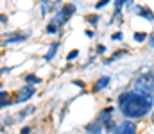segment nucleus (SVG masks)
<instances>
[{
    "label": "nucleus",
    "instance_id": "nucleus-25",
    "mask_svg": "<svg viewBox=\"0 0 154 134\" xmlns=\"http://www.w3.org/2000/svg\"><path fill=\"white\" fill-rule=\"evenodd\" d=\"M0 23H2V25H7V23H9V16H7L5 13H0Z\"/></svg>",
    "mask_w": 154,
    "mask_h": 134
},
{
    "label": "nucleus",
    "instance_id": "nucleus-12",
    "mask_svg": "<svg viewBox=\"0 0 154 134\" xmlns=\"http://www.w3.org/2000/svg\"><path fill=\"white\" fill-rule=\"evenodd\" d=\"M59 41H52V43L48 45V50H47V54L43 55V61L45 63H50V61H54L56 59V55H57V50H59Z\"/></svg>",
    "mask_w": 154,
    "mask_h": 134
},
{
    "label": "nucleus",
    "instance_id": "nucleus-26",
    "mask_svg": "<svg viewBox=\"0 0 154 134\" xmlns=\"http://www.w3.org/2000/svg\"><path fill=\"white\" fill-rule=\"evenodd\" d=\"M97 55H104L106 54V46L104 45H97V52H95Z\"/></svg>",
    "mask_w": 154,
    "mask_h": 134
},
{
    "label": "nucleus",
    "instance_id": "nucleus-15",
    "mask_svg": "<svg viewBox=\"0 0 154 134\" xmlns=\"http://www.w3.org/2000/svg\"><path fill=\"white\" fill-rule=\"evenodd\" d=\"M59 31H61V29H59V25H57V23H56L52 18H50V20H48V23H47V27H45V32L54 36V34H57Z\"/></svg>",
    "mask_w": 154,
    "mask_h": 134
},
{
    "label": "nucleus",
    "instance_id": "nucleus-16",
    "mask_svg": "<svg viewBox=\"0 0 154 134\" xmlns=\"http://www.w3.org/2000/svg\"><path fill=\"white\" fill-rule=\"evenodd\" d=\"M14 122H16V120H14V115H5V116L2 118L0 125H2V129L5 131L7 127H13V125H14Z\"/></svg>",
    "mask_w": 154,
    "mask_h": 134
},
{
    "label": "nucleus",
    "instance_id": "nucleus-20",
    "mask_svg": "<svg viewBox=\"0 0 154 134\" xmlns=\"http://www.w3.org/2000/svg\"><path fill=\"white\" fill-rule=\"evenodd\" d=\"M9 98H13V95H11L7 89H0V102H5V100H9Z\"/></svg>",
    "mask_w": 154,
    "mask_h": 134
},
{
    "label": "nucleus",
    "instance_id": "nucleus-27",
    "mask_svg": "<svg viewBox=\"0 0 154 134\" xmlns=\"http://www.w3.org/2000/svg\"><path fill=\"white\" fill-rule=\"evenodd\" d=\"M72 84H74V86H79V88H84V86H86L84 81H72Z\"/></svg>",
    "mask_w": 154,
    "mask_h": 134
},
{
    "label": "nucleus",
    "instance_id": "nucleus-8",
    "mask_svg": "<svg viewBox=\"0 0 154 134\" xmlns=\"http://www.w3.org/2000/svg\"><path fill=\"white\" fill-rule=\"evenodd\" d=\"M22 81H23V84L34 86V88H38L39 84L43 82V79L39 77L36 72H27V73H23V75H22Z\"/></svg>",
    "mask_w": 154,
    "mask_h": 134
},
{
    "label": "nucleus",
    "instance_id": "nucleus-30",
    "mask_svg": "<svg viewBox=\"0 0 154 134\" xmlns=\"http://www.w3.org/2000/svg\"><path fill=\"white\" fill-rule=\"evenodd\" d=\"M111 134H122V133H120V129H118V125L113 129V133H111Z\"/></svg>",
    "mask_w": 154,
    "mask_h": 134
},
{
    "label": "nucleus",
    "instance_id": "nucleus-9",
    "mask_svg": "<svg viewBox=\"0 0 154 134\" xmlns=\"http://www.w3.org/2000/svg\"><path fill=\"white\" fill-rule=\"evenodd\" d=\"M118 129L122 134H138V125L131 120H122V124H118Z\"/></svg>",
    "mask_w": 154,
    "mask_h": 134
},
{
    "label": "nucleus",
    "instance_id": "nucleus-13",
    "mask_svg": "<svg viewBox=\"0 0 154 134\" xmlns=\"http://www.w3.org/2000/svg\"><path fill=\"white\" fill-rule=\"evenodd\" d=\"M82 129H84V133H86V134H104L102 125H100L97 120H93V122H90V124L82 125Z\"/></svg>",
    "mask_w": 154,
    "mask_h": 134
},
{
    "label": "nucleus",
    "instance_id": "nucleus-19",
    "mask_svg": "<svg viewBox=\"0 0 154 134\" xmlns=\"http://www.w3.org/2000/svg\"><path fill=\"white\" fill-rule=\"evenodd\" d=\"M81 55V52H79V48H72L68 54H66V63H72L74 59H77Z\"/></svg>",
    "mask_w": 154,
    "mask_h": 134
},
{
    "label": "nucleus",
    "instance_id": "nucleus-28",
    "mask_svg": "<svg viewBox=\"0 0 154 134\" xmlns=\"http://www.w3.org/2000/svg\"><path fill=\"white\" fill-rule=\"evenodd\" d=\"M149 46H151V48H154V34H151V36H149Z\"/></svg>",
    "mask_w": 154,
    "mask_h": 134
},
{
    "label": "nucleus",
    "instance_id": "nucleus-6",
    "mask_svg": "<svg viewBox=\"0 0 154 134\" xmlns=\"http://www.w3.org/2000/svg\"><path fill=\"white\" fill-rule=\"evenodd\" d=\"M36 111H38V107H36V106H32V104H27V106H23L20 111H16V113H14V120H16V122H23L25 118L32 116Z\"/></svg>",
    "mask_w": 154,
    "mask_h": 134
},
{
    "label": "nucleus",
    "instance_id": "nucleus-32",
    "mask_svg": "<svg viewBox=\"0 0 154 134\" xmlns=\"http://www.w3.org/2000/svg\"><path fill=\"white\" fill-rule=\"evenodd\" d=\"M151 125H154V111H152V115H151Z\"/></svg>",
    "mask_w": 154,
    "mask_h": 134
},
{
    "label": "nucleus",
    "instance_id": "nucleus-23",
    "mask_svg": "<svg viewBox=\"0 0 154 134\" xmlns=\"http://www.w3.org/2000/svg\"><path fill=\"white\" fill-rule=\"evenodd\" d=\"M109 2H113V0H99V2L95 4V11H99V9H102V7H106Z\"/></svg>",
    "mask_w": 154,
    "mask_h": 134
},
{
    "label": "nucleus",
    "instance_id": "nucleus-21",
    "mask_svg": "<svg viewBox=\"0 0 154 134\" xmlns=\"http://www.w3.org/2000/svg\"><path fill=\"white\" fill-rule=\"evenodd\" d=\"M14 68H16V66H2V68H0V77H4V75H7V73H13Z\"/></svg>",
    "mask_w": 154,
    "mask_h": 134
},
{
    "label": "nucleus",
    "instance_id": "nucleus-10",
    "mask_svg": "<svg viewBox=\"0 0 154 134\" xmlns=\"http://www.w3.org/2000/svg\"><path fill=\"white\" fill-rule=\"evenodd\" d=\"M115 107L113 106H106V107H102L99 113H97V116H95V120L99 122V124H102L104 120H108V118H113V115H115Z\"/></svg>",
    "mask_w": 154,
    "mask_h": 134
},
{
    "label": "nucleus",
    "instance_id": "nucleus-22",
    "mask_svg": "<svg viewBox=\"0 0 154 134\" xmlns=\"http://www.w3.org/2000/svg\"><path fill=\"white\" fill-rule=\"evenodd\" d=\"M32 131H34L32 125H23V127L18 131V134H32Z\"/></svg>",
    "mask_w": 154,
    "mask_h": 134
},
{
    "label": "nucleus",
    "instance_id": "nucleus-18",
    "mask_svg": "<svg viewBox=\"0 0 154 134\" xmlns=\"http://www.w3.org/2000/svg\"><path fill=\"white\" fill-rule=\"evenodd\" d=\"M147 38H149V34H147V32H134V34H133V40H134L136 43H143Z\"/></svg>",
    "mask_w": 154,
    "mask_h": 134
},
{
    "label": "nucleus",
    "instance_id": "nucleus-11",
    "mask_svg": "<svg viewBox=\"0 0 154 134\" xmlns=\"http://www.w3.org/2000/svg\"><path fill=\"white\" fill-rule=\"evenodd\" d=\"M134 14L136 16H142V18H145L147 22H154V13L149 9V7H143V5H134Z\"/></svg>",
    "mask_w": 154,
    "mask_h": 134
},
{
    "label": "nucleus",
    "instance_id": "nucleus-3",
    "mask_svg": "<svg viewBox=\"0 0 154 134\" xmlns=\"http://www.w3.org/2000/svg\"><path fill=\"white\" fill-rule=\"evenodd\" d=\"M32 36L31 31H23V29H16V31H7L0 36V46H9V45H18L29 41Z\"/></svg>",
    "mask_w": 154,
    "mask_h": 134
},
{
    "label": "nucleus",
    "instance_id": "nucleus-31",
    "mask_svg": "<svg viewBox=\"0 0 154 134\" xmlns=\"http://www.w3.org/2000/svg\"><path fill=\"white\" fill-rule=\"evenodd\" d=\"M52 0H39V4H50Z\"/></svg>",
    "mask_w": 154,
    "mask_h": 134
},
{
    "label": "nucleus",
    "instance_id": "nucleus-4",
    "mask_svg": "<svg viewBox=\"0 0 154 134\" xmlns=\"http://www.w3.org/2000/svg\"><path fill=\"white\" fill-rule=\"evenodd\" d=\"M75 11H77V5L74 2H63V5L59 7V11L52 14V20L59 25V29H63L72 20V16L75 14Z\"/></svg>",
    "mask_w": 154,
    "mask_h": 134
},
{
    "label": "nucleus",
    "instance_id": "nucleus-24",
    "mask_svg": "<svg viewBox=\"0 0 154 134\" xmlns=\"http://www.w3.org/2000/svg\"><path fill=\"white\" fill-rule=\"evenodd\" d=\"M122 38H124V32H122V31H116V32L111 34V40H113V41H122Z\"/></svg>",
    "mask_w": 154,
    "mask_h": 134
},
{
    "label": "nucleus",
    "instance_id": "nucleus-2",
    "mask_svg": "<svg viewBox=\"0 0 154 134\" xmlns=\"http://www.w3.org/2000/svg\"><path fill=\"white\" fill-rule=\"evenodd\" d=\"M133 89L138 91V93H142V95L152 97L154 95V72L152 70H149L145 73H140L134 79V82H133Z\"/></svg>",
    "mask_w": 154,
    "mask_h": 134
},
{
    "label": "nucleus",
    "instance_id": "nucleus-5",
    "mask_svg": "<svg viewBox=\"0 0 154 134\" xmlns=\"http://www.w3.org/2000/svg\"><path fill=\"white\" fill-rule=\"evenodd\" d=\"M36 93H38V88H34V86H27V84L20 86V88H18V91L13 95V106H22V104H27L32 97H36Z\"/></svg>",
    "mask_w": 154,
    "mask_h": 134
},
{
    "label": "nucleus",
    "instance_id": "nucleus-7",
    "mask_svg": "<svg viewBox=\"0 0 154 134\" xmlns=\"http://www.w3.org/2000/svg\"><path fill=\"white\" fill-rule=\"evenodd\" d=\"M109 86H111V77H109V75H100V77L93 82V86H91V93H100V91L108 89Z\"/></svg>",
    "mask_w": 154,
    "mask_h": 134
},
{
    "label": "nucleus",
    "instance_id": "nucleus-17",
    "mask_svg": "<svg viewBox=\"0 0 154 134\" xmlns=\"http://www.w3.org/2000/svg\"><path fill=\"white\" fill-rule=\"evenodd\" d=\"M84 20H86V22H88V23H90L91 27H95V25L99 23V14H97V13H91V14H86V16H84Z\"/></svg>",
    "mask_w": 154,
    "mask_h": 134
},
{
    "label": "nucleus",
    "instance_id": "nucleus-14",
    "mask_svg": "<svg viewBox=\"0 0 154 134\" xmlns=\"http://www.w3.org/2000/svg\"><path fill=\"white\" fill-rule=\"evenodd\" d=\"M127 54H129V50H127V48L116 50V52L113 54V55H111V57H106V59H104L102 63H104V64H111V63H115L116 59H120V57H124V55H127Z\"/></svg>",
    "mask_w": 154,
    "mask_h": 134
},
{
    "label": "nucleus",
    "instance_id": "nucleus-1",
    "mask_svg": "<svg viewBox=\"0 0 154 134\" xmlns=\"http://www.w3.org/2000/svg\"><path fill=\"white\" fill-rule=\"evenodd\" d=\"M154 107V97L142 95L134 89L122 91L116 97V109L124 116V120H142L151 115Z\"/></svg>",
    "mask_w": 154,
    "mask_h": 134
},
{
    "label": "nucleus",
    "instance_id": "nucleus-33",
    "mask_svg": "<svg viewBox=\"0 0 154 134\" xmlns=\"http://www.w3.org/2000/svg\"><path fill=\"white\" fill-rule=\"evenodd\" d=\"M0 89H4V82H0Z\"/></svg>",
    "mask_w": 154,
    "mask_h": 134
},
{
    "label": "nucleus",
    "instance_id": "nucleus-29",
    "mask_svg": "<svg viewBox=\"0 0 154 134\" xmlns=\"http://www.w3.org/2000/svg\"><path fill=\"white\" fill-rule=\"evenodd\" d=\"M84 34H86V36H88V38H93V36H95V32H93V31H86V32H84Z\"/></svg>",
    "mask_w": 154,
    "mask_h": 134
}]
</instances>
